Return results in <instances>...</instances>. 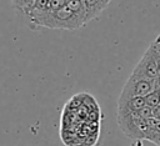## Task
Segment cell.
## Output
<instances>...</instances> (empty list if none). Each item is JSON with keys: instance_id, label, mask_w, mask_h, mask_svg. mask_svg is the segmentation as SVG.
I'll return each mask as SVG.
<instances>
[{"instance_id": "cell-1", "label": "cell", "mask_w": 160, "mask_h": 146, "mask_svg": "<svg viewBox=\"0 0 160 146\" xmlns=\"http://www.w3.org/2000/svg\"><path fill=\"white\" fill-rule=\"evenodd\" d=\"M118 125L122 134L131 140H145L149 131V120L141 119L138 115V111L130 114L116 115Z\"/></svg>"}, {"instance_id": "cell-2", "label": "cell", "mask_w": 160, "mask_h": 146, "mask_svg": "<svg viewBox=\"0 0 160 146\" xmlns=\"http://www.w3.org/2000/svg\"><path fill=\"white\" fill-rule=\"evenodd\" d=\"M130 76L136 79H144V80H155L159 76L155 50L151 44L145 51V54L142 55V57L140 59V61L134 67Z\"/></svg>"}, {"instance_id": "cell-3", "label": "cell", "mask_w": 160, "mask_h": 146, "mask_svg": "<svg viewBox=\"0 0 160 146\" xmlns=\"http://www.w3.org/2000/svg\"><path fill=\"white\" fill-rule=\"evenodd\" d=\"M154 87V80H144V79H136L132 76H129L126 82L122 86V90L120 92L119 100H126L131 97L138 96H145L150 91H152Z\"/></svg>"}, {"instance_id": "cell-4", "label": "cell", "mask_w": 160, "mask_h": 146, "mask_svg": "<svg viewBox=\"0 0 160 146\" xmlns=\"http://www.w3.org/2000/svg\"><path fill=\"white\" fill-rule=\"evenodd\" d=\"M145 105H146V102H145L144 96L131 97V99H126V100H118V114L116 115L135 112V111L142 109Z\"/></svg>"}, {"instance_id": "cell-5", "label": "cell", "mask_w": 160, "mask_h": 146, "mask_svg": "<svg viewBox=\"0 0 160 146\" xmlns=\"http://www.w3.org/2000/svg\"><path fill=\"white\" fill-rule=\"evenodd\" d=\"M111 0H84L86 10V22L98 19L100 14L106 9Z\"/></svg>"}, {"instance_id": "cell-6", "label": "cell", "mask_w": 160, "mask_h": 146, "mask_svg": "<svg viewBox=\"0 0 160 146\" xmlns=\"http://www.w3.org/2000/svg\"><path fill=\"white\" fill-rule=\"evenodd\" d=\"M144 97H145L146 105L150 106V107H152V109L160 105V90L159 89H154L152 91H150Z\"/></svg>"}, {"instance_id": "cell-7", "label": "cell", "mask_w": 160, "mask_h": 146, "mask_svg": "<svg viewBox=\"0 0 160 146\" xmlns=\"http://www.w3.org/2000/svg\"><path fill=\"white\" fill-rule=\"evenodd\" d=\"M34 1L35 0H11L12 5L15 6V9L21 11L24 15H26L30 11V9L34 5Z\"/></svg>"}, {"instance_id": "cell-8", "label": "cell", "mask_w": 160, "mask_h": 146, "mask_svg": "<svg viewBox=\"0 0 160 146\" xmlns=\"http://www.w3.org/2000/svg\"><path fill=\"white\" fill-rule=\"evenodd\" d=\"M145 140L151 141V142H154L155 145L160 146V132H148Z\"/></svg>"}, {"instance_id": "cell-9", "label": "cell", "mask_w": 160, "mask_h": 146, "mask_svg": "<svg viewBox=\"0 0 160 146\" xmlns=\"http://www.w3.org/2000/svg\"><path fill=\"white\" fill-rule=\"evenodd\" d=\"M152 117H155V119L160 120V105L152 109Z\"/></svg>"}, {"instance_id": "cell-10", "label": "cell", "mask_w": 160, "mask_h": 146, "mask_svg": "<svg viewBox=\"0 0 160 146\" xmlns=\"http://www.w3.org/2000/svg\"><path fill=\"white\" fill-rule=\"evenodd\" d=\"M151 44H152V45L155 46V49H156V50L160 52V35H158V37H156V39H155V40H154Z\"/></svg>"}, {"instance_id": "cell-11", "label": "cell", "mask_w": 160, "mask_h": 146, "mask_svg": "<svg viewBox=\"0 0 160 146\" xmlns=\"http://www.w3.org/2000/svg\"><path fill=\"white\" fill-rule=\"evenodd\" d=\"M154 87L155 89H159L160 90V75L154 80Z\"/></svg>"}]
</instances>
